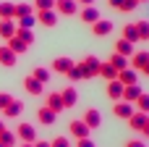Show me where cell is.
<instances>
[{"instance_id": "cell-1", "label": "cell", "mask_w": 149, "mask_h": 147, "mask_svg": "<svg viewBox=\"0 0 149 147\" xmlns=\"http://www.w3.org/2000/svg\"><path fill=\"white\" fill-rule=\"evenodd\" d=\"M76 66L81 68L84 79H94V76H100V66H102V60H100L97 55H86V58H84V60H79Z\"/></svg>"}, {"instance_id": "cell-2", "label": "cell", "mask_w": 149, "mask_h": 147, "mask_svg": "<svg viewBox=\"0 0 149 147\" xmlns=\"http://www.w3.org/2000/svg\"><path fill=\"white\" fill-rule=\"evenodd\" d=\"M16 137H18V142H24V145H34V142H37V129H34L31 124H21V126L16 129Z\"/></svg>"}, {"instance_id": "cell-3", "label": "cell", "mask_w": 149, "mask_h": 147, "mask_svg": "<svg viewBox=\"0 0 149 147\" xmlns=\"http://www.w3.org/2000/svg\"><path fill=\"white\" fill-rule=\"evenodd\" d=\"M113 113H115V118H123V121H128L134 113H136V108H134V103H126V100H118L115 105H113Z\"/></svg>"}, {"instance_id": "cell-4", "label": "cell", "mask_w": 149, "mask_h": 147, "mask_svg": "<svg viewBox=\"0 0 149 147\" xmlns=\"http://www.w3.org/2000/svg\"><path fill=\"white\" fill-rule=\"evenodd\" d=\"M58 16H79V3L76 0H55Z\"/></svg>"}, {"instance_id": "cell-5", "label": "cell", "mask_w": 149, "mask_h": 147, "mask_svg": "<svg viewBox=\"0 0 149 147\" xmlns=\"http://www.w3.org/2000/svg\"><path fill=\"white\" fill-rule=\"evenodd\" d=\"M147 124H149V113H141V110H136V113L128 118V129H131V132H139V134L144 132Z\"/></svg>"}, {"instance_id": "cell-6", "label": "cell", "mask_w": 149, "mask_h": 147, "mask_svg": "<svg viewBox=\"0 0 149 147\" xmlns=\"http://www.w3.org/2000/svg\"><path fill=\"white\" fill-rule=\"evenodd\" d=\"M73 66H76V60H71L68 55H60V58H55V60H52L50 71H55V74H68Z\"/></svg>"}, {"instance_id": "cell-7", "label": "cell", "mask_w": 149, "mask_h": 147, "mask_svg": "<svg viewBox=\"0 0 149 147\" xmlns=\"http://www.w3.org/2000/svg\"><path fill=\"white\" fill-rule=\"evenodd\" d=\"M147 63H149V53H147V50H139V53H134V55L128 58V66H131L134 71H139V74L144 71Z\"/></svg>"}, {"instance_id": "cell-8", "label": "cell", "mask_w": 149, "mask_h": 147, "mask_svg": "<svg viewBox=\"0 0 149 147\" xmlns=\"http://www.w3.org/2000/svg\"><path fill=\"white\" fill-rule=\"evenodd\" d=\"M37 24L52 29V26L58 24V11H55V8H52V11H37Z\"/></svg>"}, {"instance_id": "cell-9", "label": "cell", "mask_w": 149, "mask_h": 147, "mask_svg": "<svg viewBox=\"0 0 149 147\" xmlns=\"http://www.w3.org/2000/svg\"><path fill=\"white\" fill-rule=\"evenodd\" d=\"M81 121L89 126V132L102 126V116H100V110H97V108H89V110H84V118H81Z\"/></svg>"}, {"instance_id": "cell-10", "label": "cell", "mask_w": 149, "mask_h": 147, "mask_svg": "<svg viewBox=\"0 0 149 147\" xmlns=\"http://www.w3.org/2000/svg\"><path fill=\"white\" fill-rule=\"evenodd\" d=\"M68 132H71V137H73V139H84V137H89V126H86L81 118L71 121V124H68Z\"/></svg>"}, {"instance_id": "cell-11", "label": "cell", "mask_w": 149, "mask_h": 147, "mask_svg": "<svg viewBox=\"0 0 149 147\" xmlns=\"http://www.w3.org/2000/svg\"><path fill=\"white\" fill-rule=\"evenodd\" d=\"M37 121H39L42 126H52V124L58 121V113H55V110H50L47 105H42V108L37 110Z\"/></svg>"}, {"instance_id": "cell-12", "label": "cell", "mask_w": 149, "mask_h": 147, "mask_svg": "<svg viewBox=\"0 0 149 147\" xmlns=\"http://www.w3.org/2000/svg\"><path fill=\"white\" fill-rule=\"evenodd\" d=\"M79 18H81L84 24H89V26H92L94 21H100V11H97L94 5H84V8L79 11Z\"/></svg>"}, {"instance_id": "cell-13", "label": "cell", "mask_w": 149, "mask_h": 147, "mask_svg": "<svg viewBox=\"0 0 149 147\" xmlns=\"http://www.w3.org/2000/svg\"><path fill=\"white\" fill-rule=\"evenodd\" d=\"M92 32H94V37H107V34H113V21L100 18V21L92 24Z\"/></svg>"}, {"instance_id": "cell-14", "label": "cell", "mask_w": 149, "mask_h": 147, "mask_svg": "<svg viewBox=\"0 0 149 147\" xmlns=\"http://www.w3.org/2000/svg\"><path fill=\"white\" fill-rule=\"evenodd\" d=\"M0 113H3V118H8V121H10V118H18V116L24 113V103H21V100H13L10 105L3 108Z\"/></svg>"}, {"instance_id": "cell-15", "label": "cell", "mask_w": 149, "mask_h": 147, "mask_svg": "<svg viewBox=\"0 0 149 147\" xmlns=\"http://www.w3.org/2000/svg\"><path fill=\"white\" fill-rule=\"evenodd\" d=\"M16 60H18V55H16L8 45H0V66L10 68V66H16Z\"/></svg>"}, {"instance_id": "cell-16", "label": "cell", "mask_w": 149, "mask_h": 147, "mask_svg": "<svg viewBox=\"0 0 149 147\" xmlns=\"http://www.w3.org/2000/svg\"><path fill=\"white\" fill-rule=\"evenodd\" d=\"M118 82L126 87V84H139V71H134L131 66L128 68H123V71H118Z\"/></svg>"}, {"instance_id": "cell-17", "label": "cell", "mask_w": 149, "mask_h": 147, "mask_svg": "<svg viewBox=\"0 0 149 147\" xmlns=\"http://www.w3.org/2000/svg\"><path fill=\"white\" fill-rule=\"evenodd\" d=\"M105 95L113 100V103H118V100H123V84L115 79V82H107V89H105Z\"/></svg>"}, {"instance_id": "cell-18", "label": "cell", "mask_w": 149, "mask_h": 147, "mask_svg": "<svg viewBox=\"0 0 149 147\" xmlns=\"http://www.w3.org/2000/svg\"><path fill=\"white\" fill-rule=\"evenodd\" d=\"M60 97H63V108H73V105L79 103V89H76V87H65V89L60 92Z\"/></svg>"}, {"instance_id": "cell-19", "label": "cell", "mask_w": 149, "mask_h": 147, "mask_svg": "<svg viewBox=\"0 0 149 147\" xmlns=\"http://www.w3.org/2000/svg\"><path fill=\"white\" fill-rule=\"evenodd\" d=\"M24 89H26L29 95H34V97H39V95H42V89H45V84H39V82H37V79H34V76L29 74V76L24 79Z\"/></svg>"}, {"instance_id": "cell-20", "label": "cell", "mask_w": 149, "mask_h": 147, "mask_svg": "<svg viewBox=\"0 0 149 147\" xmlns=\"http://www.w3.org/2000/svg\"><path fill=\"white\" fill-rule=\"evenodd\" d=\"M45 105H47L50 110H55V113H63V110H65V108H63V97H60V92H50L47 100H45Z\"/></svg>"}, {"instance_id": "cell-21", "label": "cell", "mask_w": 149, "mask_h": 147, "mask_svg": "<svg viewBox=\"0 0 149 147\" xmlns=\"http://www.w3.org/2000/svg\"><path fill=\"white\" fill-rule=\"evenodd\" d=\"M16 34V21L13 18H0V39H10Z\"/></svg>"}, {"instance_id": "cell-22", "label": "cell", "mask_w": 149, "mask_h": 147, "mask_svg": "<svg viewBox=\"0 0 149 147\" xmlns=\"http://www.w3.org/2000/svg\"><path fill=\"white\" fill-rule=\"evenodd\" d=\"M5 45H8V47H10V50H13V53H16V55H24V53H26V50H29V45H26V42H24V39H18V37H16V34H13V37H10V39H5Z\"/></svg>"}, {"instance_id": "cell-23", "label": "cell", "mask_w": 149, "mask_h": 147, "mask_svg": "<svg viewBox=\"0 0 149 147\" xmlns=\"http://www.w3.org/2000/svg\"><path fill=\"white\" fill-rule=\"evenodd\" d=\"M115 53H118V55H126V58H131L136 50H134V42H128V39H123V37H120V39L115 42Z\"/></svg>"}, {"instance_id": "cell-24", "label": "cell", "mask_w": 149, "mask_h": 147, "mask_svg": "<svg viewBox=\"0 0 149 147\" xmlns=\"http://www.w3.org/2000/svg\"><path fill=\"white\" fill-rule=\"evenodd\" d=\"M139 95H141V87H139V84H126V87H123V100H126V103H136Z\"/></svg>"}, {"instance_id": "cell-25", "label": "cell", "mask_w": 149, "mask_h": 147, "mask_svg": "<svg viewBox=\"0 0 149 147\" xmlns=\"http://www.w3.org/2000/svg\"><path fill=\"white\" fill-rule=\"evenodd\" d=\"M110 5L115 8V11H123V13H131L136 5H139V0H110Z\"/></svg>"}, {"instance_id": "cell-26", "label": "cell", "mask_w": 149, "mask_h": 147, "mask_svg": "<svg viewBox=\"0 0 149 147\" xmlns=\"http://www.w3.org/2000/svg\"><path fill=\"white\" fill-rule=\"evenodd\" d=\"M100 76H102L105 82H115V79H118V68H113V66L105 60V63L100 66Z\"/></svg>"}, {"instance_id": "cell-27", "label": "cell", "mask_w": 149, "mask_h": 147, "mask_svg": "<svg viewBox=\"0 0 149 147\" xmlns=\"http://www.w3.org/2000/svg\"><path fill=\"white\" fill-rule=\"evenodd\" d=\"M107 63H110L113 68H118V71L128 68V58H126V55H118V53H113V55L107 58Z\"/></svg>"}, {"instance_id": "cell-28", "label": "cell", "mask_w": 149, "mask_h": 147, "mask_svg": "<svg viewBox=\"0 0 149 147\" xmlns=\"http://www.w3.org/2000/svg\"><path fill=\"white\" fill-rule=\"evenodd\" d=\"M0 142H3L5 147H16V145H18V137H16V132L3 129V132H0Z\"/></svg>"}, {"instance_id": "cell-29", "label": "cell", "mask_w": 149, "mask_h": 147, "mask_svg": "<svg viewBox=\"0 0 149 147\" xmlns=\"http://www.w3.org/2000/svg\"><path fill=\"white\" fill-rule=\"evenodd\" d=\"M134 24H136V32H139V42H147L149 39V21L147 18H139Z\"/></svg>"}, {"instance_id": "cell-30", "label": "cell", "mask_w": 149, "mask_h": 147, "mask_svg": "<svg viewBox=\"0 0 149 147\" xmlns=\"http://www.w3.org/2000/svg\"><path fill=\"white\" fill-rule=\"evenodd\" d=\"M50 74H52V71H50V68H42V66H37V68L31 71V76H34L39 84H50Z\"/></svg>"}, {"instance_id": "cell-31", "label": "cell", "mask_w": 149, "mask_h": 147, "mask_svg": "<svg viewBox=\"0 0 149 147\" xmlns=\"http://www.w3.org/2000/svg\"><path fill=\"white\" fill-rule=\"evenodd\" d=\"M123 39H128V42H139V32H136V24H126L123 26V34H120Z\"/></svg>"}, {"instance_id": "cell-32", "label": "cell", "mask_w": 149, "mask_h": 147, "mask_svg": "<svg viewBox=\"0 0 149 147\" xmlns=\"http://www.w3.org/2000/svg\"><path fill=\"white\" fill-rule=\"evenodd\" d=\"M31 5L29 3H16V16H13V21H18V18H24V16H31Z\"/></svg>"}, {"instance_id": "cell-33", "label": "cell", "mask_w": 149, "mask_h": 147, "mask_svg": "<svg viewBox=\"0 0 149 147\" xmlns=\"http://www.w3.org/2000/svg\"><path fill=\"white\" fill-rule=\"evenodd\" d=\"M16 16V3H0V18H13Z\"/></svg>"}, {"instance_id": "cell-34", "label": "cell", "mask_w": 149, "mask_h": 147, "mask_svg": "<svg viewBox=\"0 0 149 147\" xmlns=\"http://www.w3.org/2000/svg\"><path fill=\"white\" fill-rule=\"evenodd\" d=\"M16 37H18V39H24L26 45H31V42H34V32H31V29H21V26H16Z\"/></svg>"}, {"instance_id": "cell-35", "label": "cell", "mask_w": 149, "mask_h": 147, "mask_svg": "<svg viewBox=\"0 0 149 147\" xmlns=\"http://www.w3.org/2000/svg\"><path fill=\"white\" fill-rule=\"evenodd\" d=\"M134 105H136V110H141V113H149V95H147V92H141V95H139V100H136Z\"/></svg>"}, {"instance_id": "cell-36", "label": "cell", "mask_w": 149, "mask_h": 147, "mask_svg": "<svg viewBox=\"0 0 149 147\" xmlns=\"http://www.w3.org/2000/svg\"><path fill=\"white\" fill-rule=\"evenodd\" d=\"M34 24H37V18H34V16H24V18H18V21H16V26H21V29H31Z\"/></svg>"}, {"instance_id": "cell-37", "label": "cell", "mask_w": 149, "mask_h": 147, "mask_svg": "<svg viewBox=\"0 0 149 147\" xmlns=\"http://www.w3.org/2000/svg\"><path fill=\"white\" fill-rule=\"evenodd\" d=\"M34 8L37 11H52L55 8V0H34Z\"/></svg>"}, {"instance_id": "cell-38", "label": "cell", "mask_w": 149, "mask_h": 147, "mask_svg": "<svg viewBox=\"0 0 149 147\" xmlns=\"http://www.w3.org/2000/svg\"><path fill=\"white\" fill-rule=\"evenodd\" d=\"M50 147H73V145H71V139H68V137H63V134H60V137H55V139L50 142Z\"/></svg>"}, {"instance_id": "cell-39", "label": "cell", "mask_w": 149, "mask_h": 147, "mask_svg": "<svg viewBox=\"0 0 149 147\" xmlns=\"http://www.w3.org/2000/svg\"><path fill=\"white\" fill-rule=\"evenodd\" d=\"M65 76H68L71 82H81V79H84V74H81V68H79V66H73V68H71Z\"/></svg>"}, {"instance_id": "cell-40", "label": "cell", "mask_w": 149, "mask_h": 147, "mask_svg": "<svg viewBox=\"0 0 149 147\" xmlns=\"http://www.w3.org/2000/svg\"><path fill=\"white\" fill-rule=\"evenodd\" d=\"M13 100H16V97H13V95H8V92H0V110H3V108H5V105H10V103H13Z\"/></svg>"}, {"instance_id": "cell-41", "label": "cell", "mask_w": 149, "mask_h": 147, "mask_svg": "<svg viewBox=\"0 0 149 147\" xmlns=\"http://www.w3.org/2000/svg\"><path fill=\"white\" fill-rule=\"evenodd\" d=\"M76 147H97L89 137H84V139H76Z\"/></svg>"}, {"instance_id": "cell-42", "label": "cell", "mask_w": 149, "mask_h": 147, "mask_svg": "<svg viewBox=\"0 0 149 147\" xmlns=\"http://www.w3.org/2000/svg\"><path fill=\"white\" fill-rule=\"evenodd\" d=\"M126 147H147L144 139H131V142H126Z\"/></svg>"}, {"instance_id": "cell-43", "label": "cell", "mask_w": 149, "mask_h": 147, "mask_svg": "<svg viewBox=\"0 0 149 147\" xmlns=\"http://www.w3.org/2000/svg\"><path fill=\"white\" fill-rule=\"evenodd\" d=\"M31 147H50V142H45V139H37Z\"/></svg>"}, {"instance_id": "cell-44", "label": "cell", "mask_w": 149, "mask_h": 147, "mask_svg": "<svg viewBox=\"0 0 149 147\" xmlns=\"http://www.w3.org/2000/svg\"><path fill=\"white\" fill-rule=\"evenodd\" d=\"M79 5H94V0H76Z\"/></svg>"}, {"instance_id": "cell-45", "label": "cell", "mask_w": 149, "mask_h": 147, "mask_svg": "<svg viewBox=\"0 0 149 147\" xmlns=\"http://www.w3.org/2000/svg\"><path fill=\"white\" fill-rule=\"evenodd\" d=\"M141 134H144V139H149V124L144 126V132H141Z\"/></svg>"}, {"instance_id": "cell-46", "label": "cell", "mask_w": 149, "mask_h": 147, "mask_svg": "<svg viewBox=\"0 0 149 147\" xmlns=\"http://www.w3.org/2000/svg\"><path fill=\"white\" fill-rule=\"evenodd\" d=\"M141 74H147V76H149V63H147V66H144V71H141Z\"/></svg>"}, {"instance_id": "cell-47", "label": "cell", "mask_w": 149, "mask_h": 147, "mask_svg": "<svg viewBox=\"0 0 149 147\" xmlns=\"http://www.w3.org/2000/svg\"><path fill=\"white\" fill-rule=\"evenodd\" d=\"M3 129H5V121H3V118H0V132H3Z\"/></svg>"}, {"instance_id": "cell-48", "label": "cell", "mask_w": 149, "mask_h": 147, "mask_svg": "<svg viewBox=\"0 0 149 147\" xmlns=\"http://www.w3.org/2000/svg\"><path fill=\"white\" fill-rule=\"evenodd\" d=\"M21 147H31V145H24V142H21Z\"/></svg>"}, {"instance_id": "cell-49", "label": "cell", "mask_w": 149, "mask_h": 147, "mask_svg": "<svg viewBox=\"0 0 149 147\" xmlns=\"http://www.w3.org/2000/svg\"><path fill=\"white\" fill-rule=\"evenodd\" d=\"M139 3H149V0H139Z\"/></svg>"}, {"instance_id": "cell-50", "label": "cell", "mask_w": 149, "mask_h": 147, "mask_svg": "<svg viewBox=\"0 0 149 147\" xmlns=\"http://www.w3.org/2000/svg\"><path fill=\"white\" fill-rule=\"evenodd\" d=\"M0 147H5V145H3V142H0Z\"/></svg>"}]
</instances>
